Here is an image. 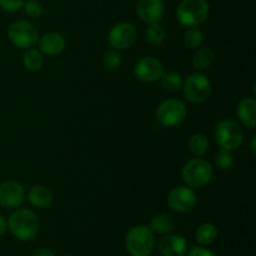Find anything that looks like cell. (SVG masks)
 <instances>
[{
  "label": "cell",
  "instance_id": "6da1fadb",
  "mask_svg": "<svg viewBox=\"0 0 256 256\" xmlns=\"http://www.w3.org/2000/svg\"><path fill=\"white\" fill-rule=\"evenodd\" d=\"M8 229L16 239L29 242L39 232L40 222L32 210L16 209L8 219Z\"/></svg>",
  "mask_w": 256,
  "mask_h": 256
},
{
  "label": "cell",
  "instance_id": "7a4b0ae2",
  "mask_svg": "<svg viewBox=\"0 0 256 256\" xmlns=\"http://www.w3.org/2000/svg\"><path fill=\"white\" fill-rule=\"evenodd\" d=\"M125 248L130 256H150L155 248V232L146 225L132 228L125 238Z\"/></svg>",
  "mask_w": 256,
  "mask_h": 256
},
{
  "label": "cell",
  "instance_id": "3957f363",
  "mask_svg": "<svg viewBox=\"0 0 256 256\" xmlns=\"http://www.w3.org/2000/svg\"><path fill=\"white\" fill-rule=\"evenodd\" d=\"M209 12L206 0H182L176 9V19L184 26L195 28L208 19Z\"/></svg>",
  "mask_w": 256,
  "mask_h": 256
},
{
  "label": "cell",
  "instance_id": "277c9868",
  "mask_svg": "<svg viewBox=\"0 0 256 256\" xmlns=\"http://www.w3.org/2000/svg\"><path fill=\"white\" fill-rule=\"evenodd\" d=\"M212 164L202 156L189 160L182 170V182L190 188L204 186L212 180Z\"/></svg>",
  "mask_w": 256,
  "mask_h": 256
},
{
  "label": "cell",
  "instance_id": "5b68a950",
  "mask_svg": "<svg viewBox=\"0 0 256 256\" xmlns=\"http://www.w3.org/2000/svg\"><path fill=\"white\" fill-rule=\"evenodd\" d=\"M215 142L220 148L236 150L244 140V130L234 120H222L215 126Z\"/></svg>",
  "mask_w": 256,
  "mask_h": 256
},
{
  "label": "cell",
  "instance_id": "8992f818",
  "mask_svg": "<svg viewBox=\"0 0 256 256\" xmlns=\"http://www.w3.org/2000/svg\"><path fill=\"white\" fill-rule=\"evenodd\" d=\"M182 92L185 99L192 104H200L209 98L212 92V82L206 75L202 72H192L182 82Z\"/></svg>",
  "mask_w": 256,
  "mask_h": 256
},
{
  "label": "cell",
  "instance_id": "52a82bcc",
  "mask_svg": "<svg viewBox=\"0 0 256 256\" xmlns=\"http://www.w3.org/2000/svg\"><path fill=\"white\" fill-rule=\"evenodd\" d=\"M8 38L15 46L26 50L36 44L39 40V32L30 22L18 20L8 29Z\"/></svg>",
  "mask_w": 256,
  "mask_h": 256
},
{
  "label": "cell",
  "instance_id": "ba28073f",
  "mask_svg": "<svg viewBox=\"0 0 256 256\" xmlns=\"http://www.w3.org/2000/svg\"><path fill=\"white\" fill-rule=\"evenodd\" d=\"M186 112V106L182 100L166 99L156 108V119L164 126H176L184 122Z\"/></svg>",
  "mask_w": 256,
  "mask_h": 256
},
{
  "label": "cell",
  "instance_id": "9c48e42d",
  "mask_svg": "<svg viewBox=\"0 0 256 256\" xmlns=\"http://www.w3.org/2000/svg\"><path fill=\"white\" fill-rule=\"evenodd\" d=\"M108 40L112 49H129L136 42V29L132 22H118L109 32Z\"/></svg>",
  "mask_w": 256,
  "mask_h": 256
},
{
  "label": "cell",
  "instance_id": "30bf717a",
  "mask_svg": "<svg viewBox=\"0 0 256 256\" xmlns=\"http://www.w3.org/2000/svg\"><path fill=\"white\" fill-rule=\"evenodd\" d=\"M198 196L192 188L188 185L176 186L168 195V205L176 212H186L195 206Z\"/></svg>",
  "mask_w": 256,
  "mask_h": 256
},
{
  "label": "cell",
  "instance_id": "8fae6325",
  "mask_svg": "<svg viewBox=\"0 0 256 256\" xmlns=\"http://www.w3.org/2000/svg\"><path fill=\"white\" fill-rule=\"evenodd\" d=\"M162 72V62L154 56H144L135 62L134 74L140 82H154L160 79Z\"/></svg>",
  "mask_w": 256,
  "mask_h": 256
},
{
  "label": "cell",
  "instance_id": "7c38bea8",
  "mask_svg": "<svg viewBox=\"0 0 256 256\" xmlns=\"http://www.w3.org/2000/svg\"><path fill=\"white\" fill-rule=\"evenodd\" d=\"M25 190L19 182H4L0 184V205L6 209H16L24 202Z\"/></svg>",
  "mask_w": 256,
  "mask_h": 256
},
{
  "label": "cell",
  "instance_id": "4fadbf2b",
  "mask_svg": "<svg viewBox=\"0 0 256 256\" xmlns=\"http://www.w3.org/2000/svg\"><path fill=\"white\" fill-rule=\"evenodd\" d=\"M165 6L162 0H139L136 12L140 19L146 24L159 22L164 16Z\"/></svg>",
  "mask_w": 256,
  "mask_h": 256
},
{
  "label": "cell",
  "instance_id": "5bb4252c",
  "mask_svg": "<svg viewBox=\"0 0 256 256\" xmlns=\"http://www.w3.org/2000/svg\"><path fill=\"white\" fill-rule=\"evenodd\" d=\"M158 249L162 256H185L189 249L188 240L182 235L166 234L159 242Z\"/></svg>",
  "mask_w": 256,
  "mask_h": 256
},
{
  "label": "cell",
  "instance_id": "9a60e30c",
  "mask_svg": "<svg viewBox=\"0 0 256 256\" xmlns=\"http://www.w3.org/2000/svg\"><path fill=\"white\" fill-rule=\"evenodd\" d=\"M38 45L42 55L56 56L64 52L66 42H65V38L59 32H46L42 38H39Z\"/></svg>",
  "mask_w": 256,
  "mask_h": 256
},
{
  "label": "cell",
  "instance_id": "2e32d148",
  "mask_svg": "<svg viewBox=\"0 0 256 256\" xmlns=\"http://www.w3.org/2000/svg\"><path fill=\"white\" fill-rule=\"evenodd\" d=\"M236 115L245 126L254 128L256 125V102L254 98L240 100L236 108Z\"/></svg>",
  "mask_w": 256,
  "mask_h": 256
},
{
  "label": "cell",
  "instance_id": "e0dca14e",
  "mask_svg": "<svg viewBox=\"0 0 256 256\" xmlns=\"http://www.w3.org/2000/svg\"><path fill=\"white\" fill-rule=\"evenodd\" d=\"M28 200L30 204L39 209L49 208L52 202V192L49 188L42 186V185H35L30 188L28 192Z\"/></svg>",
  "mask_w": 256,
  "mask_h": 256
},
{
  "label": "cell",
  "instance_id": "ac0fdd59",
  "mask_svg": "<svg viewBox=\"0 0 256 256\" xmlns=\"http://www.w3.org/2000/svg\"><path fill=\"white\" fill-rule=\"evenodd\" d=\"M218 234H219V232L214 224L204 222V224L198 226L196 232H195V240L202 246H208L218 239Z\"/></svg>",
  "mask_w": 256,
  "mask_h": 256
},
{
  "label": "cell",
  "instance_id": "d6986e66",
  "mask_svg": "<svg viewBox=\"0 0 256 256\" xmlns=\"http://www.w3.org/2000/svg\"><path fill=\"white\" fill-rule=\"evenodd\" d=\"M214 62V52L210 48L200 46L195 50L192 55V66L198 72L208 69Z\"/></svg>",
  "mask_w": 256,
  "mask_h": 256
},
{
  "label": "cell",
  "instance_id": "ffe728a7",
  "mask_svg": "<svg viewBox=\"0 0 256 256\" xmlns=\"http://www.w3.org/2000/svg\"><path fill=\"white\" fill-rule=\"evenodd\" d=\"M150 229L156 234L166 235L172 232L175 228V222L172 215L169 214H158L152 216L150 222Z\"/></svg>",
  "mask_w": 256,
  "mask_h": 256
},
{
  "label": "cell",
  "instance_id": "44dd1931",
  "mask_svg": "<svg viewBox=\"0 0 256 256\" xmlns=\"http://www.w3.org/2000/svg\"><path fill=\"white\" fill-rule=\"evenodd\" d=\"M22 64L29 72H39L44 65V56L39 49H35L34 46L29 48L22 55Z\"/></svg>",
  "mask_w": 256,
  "mask_h": 256
},
{
  "label": "cell",
  "instance_id": "7402d4cb",
  "mask_svg": "<svg viewBox=\"0 0 256 256\" xmlns=\"http://www.w3.org/2000/svg\"><path fill=\"white\" fill-rule=\"evenodd\" d=\"M189 149L195 156H202L209 150V140L202 132L192 134L189 139Z\"/></svg>",
  "mask_w": 256,
  "mask_h": 256
},
{
  "label": "cell",
  "instance_id": "603a6c76",
  "mask_svg": "<svg viewBox=\"0 0 256 256\" xmlns=\"http://www.w3.org/2000/svg\"><path fill=\"white\" fill-rule=\"evenodd\" d=\"M145 36H146L149 44L154 45V46H159V45H162L165 42L166 32H165L164 26L160 25L159 22H152V24H149V26L146 28Z\"/></svg>",
  "mask_w": 256,
  "mask_h": 256
},
{
  "label": "cell",
  "instance_id": "cb8c5ba5",
  "mask_svg": "<svg viewBox=\"0 0 256 256\" xmlns=\"http://www.w3.org/2000/svg\"><path fill=\"white\" fill-rule=\"evenodd\" d=\"M160 80H162V88L169 92H178L182 86V76L176 72H162Z\"/></svg>",
  "mask_w": 256,
  "mask_h": 256
},
{
  "label": "cell",
  "instance_id": "d4e9b609",
  "mask_svg": "<svg viewBox=\"0 0 256 256\" xmlns=\"http://www.w3.org/2000/svg\"><path fill=\"white\" fill-rule=\"evenodd\" d=\"M202 40H204L202 32H200V29H198L196 26L189 28V29L184 32V44L188 49L196 50L198 48L202 46Z\"/></svg>",
  "mask_w": 256,
  "mask_h": 256
},
{
  "label": "cell",
  "instance_id": "484cf974",
  "mask_svg": "<svg viewBox=\"0 0 256 256\" xmlns=\"http://www.w3.org/2000/svg\"><path fill=\"white\" fill-rule=\"evenodd\" d=\"M215 164L220 170H229L234 164V155H232V150L224 149L220 148L219 152L215 154Z\"/></svg>",
  "mask_w": 256,
  "mask_h": 256
},
{
  "label": "cell",
  "instance_id": "4316f807",
  "mask_svg": "<svg viewBox=\"0 0 256 256\" xmlns=\"http://www.w3.org/2000/svg\"><path fill=\"white\" fill-rule=\"evenodd\" d=\"M122 64V56L119 54V50L110 49L102 56V66L109 72L116 70Z\"/></svg>",
  "mask_w": 256,
  "mask_h": 256
},
{
  "label": "cell",
  "instance_id": "83f0119b",
  "mask_svg": "<svg viewBox=\"0 0 256 256\" xmlns=\"http://www.w3.org/2000/svg\"><path fill=\"white\" fill-rule=\"evenodd\" d=\"M22 10H24V14L26 16L32 18V19H36L40 18L44 12V6H42V2L39 0H26L22 4Z\"/></svg>",
  "mask_w": 256,
  "mask_h": 256
},
{
  "label": "cell",
  "instance_id": "f1b7e54d",
  "mask_svg": "<svg viewBox=\"0 0 256 256\" xmlns=\"http://www.w3.org/2000/svg\"><path fill=\"white\" fill-rule=\"evenodd\" d=\"M25 0H0V8L4 12H15L22 8Z\"/></svg>",
  "mask_w": 256,
  "mask_h": 256
},
{
  "label": "cell",
  "instance_id": "f546056e",
  "mask_svg": "<svg viewBox=\"0 0 256 256\" xmlns=\"http://www.w3.org/2000/svg\"><path fill=\"white\" fill-rule=\"evenodd\" d=\"M185 255L186 256H215V254L212 252V250H209L205 246H202V245L192 248V249H190Z\"/></svg>",
  "mask_w": 256,
  "mask_h": 256
},
{
  "label": "cell",
  "instance_id": "4dcf8cb0",
  "mask_svg": "<svg viewBox=\"0 0 256 256\" xmlns=\"http://www.w3.org/2000/svg\"><path fill=\"white\" fill-rule=\"evenodd\" d=\"M32 256H54L52 250L46 249V248H40V249L35 250Z\"/></svg>",
  "mask_w": 256,
  "mask_h": 256
},
{
  "label": "cell",
  "instance_id": "1f68e13d",
  "mask_svg": "<svg viewBox=\"0 0 256 256\" xmlns=\"http://www.w3.org/2000/svg\"><path fill=\"white\" fill-rule=\"evenodd\" d=\"M8 230V220L5 219L2 215H0V236H2V235L6 232Z\"/></svg>",
  "mask_w": 256,
  "mask_h": 256
},
{
  "label": "cell",
  "instance_id": "d6a6232c",
  "mask_svg": "<svg viewBox=\"0 0 256 256\" xmlns=\"http://www.w3.org/2000/svg\"><path fill=\"white\" fill-rule=\"evenodd\" d=\"M252 155H255V136L252 138Z\"/></svg>",
  "mask_w": 256,
  "mask_h": 256
},
{
  "label": "cell",
  "instance_id": "836d02e7",
  "mask_svg": "<svg viewBox=\"0 0 256 256\" xmlns=\"http://www.w3.org/2000/svg\"><path fill=\"white\" fill-rule=\"evenodd\" d=\"M66 256H72V255H66Z\"/></svg>",
  "mask_w": 256,
  "mask_h": 256
}]
</instances>
